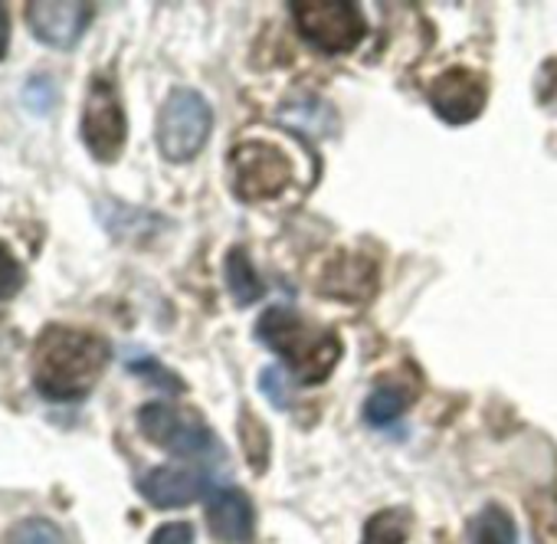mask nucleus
<instances>
[{
	"instance_id": "obj_1",
	"label": "nucleus",
	"mask_w": 557,
	"mask_h": 544,
	"mask_svg": "<svg viewBox=\"0 0 557 544\" xmlns=\"http://www.w3.org/2000/svg\"><path fill=\"white\" fill-rule=\"evenodd\" d=\"M109 358L112 348L106 338L83 329L47 325L34 342V384L47 400H79L96 387Z\"/></svg>"
},
{
	"instance_id": "obj_2",
	"label": "nucleus",
	"mask_w": 557,
	"mask_h": 544,
	"mask_svg": "<svg viewBox=\"0 0 557 544\" xmlns=\"http://www.w3.org/2000/svg\"><path fill=\"white\" fill-rule=\"evenodd\" d=\"M256 338L272 348L278 358H286L293 378L306 387L322 384L338 358H342V342L335 332L315 329L312 322H306L296 309L289 306H272L265 309V316L256 322Z\"/></svg>"
},
{
	"instance_id": "obj_3",
	"label": "nucleus",
	"mask_w": 557,
	"mask_h": 544,
	"mask_svg": "<svg viewBox=\"0 0 557 544\" xmlns=\"http://www.w3.org/2000/svg\"><path fill=\"white\" fill-rule=\"evenodd\" d=\"M213 128L207 99L194 89H174L158 112V148L168 161L181 164L200 154Z\"/></svg>"
},
{
	"instance_id": "obj_4",
	"label": "nucleus",
	"mask_w": 557,
	"mask_h": 544,
	"mask_svg": "<svg viewBox=\"0 0 557 544\" xmlns=\"http://www.w3.org/2000/svg\"><path fill=\"white\" fill-rule=\"evenodd\" d=\"M230 184L246 203L272 200L293 184V161L275 145L243 141L230 151Z\"/></svg>"
},
{
	"instance_id": "obj_5",
	"label": "nucleus",
	"mask_w": 557,
	"mask_h": 544,
	"mask_svg": "<svg viewBox=\"0 0 557 544\" xmlns=\"http://www.w3.org/2000/svg\"><path fill=\"white\" fill-rule=\"evenodd\" d=\"M293 17L299 34L325 53H348L368 34L361 11L348 0H296Z\"/></svg>"
},
{
	"instance_id": "obj_6",
	"label": "nucleus",
	"mask_w": 557,
	"mask_h": 544,
	"mask_svg": "<svg viewBox=\"0 0 557 544\" xmlns=\"http://www.w3.org/2000/svg\"><path fill=\"white\" fill-rule=\"evenodd\" d=\"M138 426L148 436V443L161 446L171 456H207L216 449L213 430L190 410H177L168 404H145L138 410Z\"/></svg>"
},
{
	"instance_id": "obj_7",
	"label": "nucleus",
	"mask_w": 557,
	"mask_h": 544,
	"mask_svg": "<svg viewBox=\"0 0 557 544\" xmlns=\"http://www.w3.org/2000/svg\"><path fill=\"white\" fill-rule=\"evenodd\" d=\"M125 109L122 99L112 86V79L99 76L89 83V96H86V109H83V141L89 148V154L102 164H112L122 148H125Z\"/></svg>"
},
{
	"instance_id": "obj_8",
	"label": "nucleus",
	"mask_w": 557,
	"mask_h": 544,
	"mask_svg": "<svg viewBox=\"0 0 557 544\" xmlns=\"http://www.w3.org/2000/svg\"><path fill=\"white\" fill-rule=\"evenodd\" d=\"M27 14V27L30 34L53 47V50H73L83 34L89 30L96 8L92 4H79V0H70V4H57V0H34V4L24 8Z\"/></svg>"
},
{
	"instance_id": "obj_9",
	"label": "nucleus",
	"mask_w": 557,
	"mask_h": 544,
	"mask_svg": "<svg viewBox=\"0 0 557 544\" xmlns=\"http://www.w3.org/2000/svg\"><path fill=\"white\" fill-rule=\"evenodd\" d=\"M430 106L449 125H466L485 109V83L469 70H446L430 83Z\"/></svg>"
},
{
	"instance_id": "obj_10",
	"label": "nucleus",
	"mask_w": 557,
	"mask_h": 544,
	"mask_svg": "<svg viewBox=\"0 0 557 544\" xmlns=\"http://www.w3.org/2000/svg\"><path fill=\"white\" fill-rule=\"evenodd\" d=\"M207 524L223 544H246L252 537V502L239 489H216L207 505Z\"/></svg>"
},
{
	"instance_id": "obj_11",
	"label": "nucleus",
	"mask_w": 557,
	"mask_h": 544,
	"mask_svg": "<svg viewBox=\"0 0 557 544\" xmlns=\"http://www.w3.org/2000/svg\"><path fill=\"white\" fill-rule=\"evenodd\" d=\"M207 492V479L197 469H181V466H161L151 469L141 479V495L154 508H181L197 502Z\"/></svg>"
},
{
	"instance_id": "obj_12",
	"label": "nucleus",
	"mask_w": 557,
	"mask_h": 544,
	"mask_svg": "<svg viewBox=\"0 0 557 544\" xmlns=\"http://www.w3.org/2000/svg\"><path fill=\"white\" fill-rule=\"evenodd\" d=\"M417 394H420V381H417V374H384L381 381H377V387H374V394L368 397V404H364V417H368V423H374V426H387L391 420H397L413 400H417Z\"/></svg>"
},
{
	"instance_id": "obj_13",
	"label": "nucleus",
	"mask_w": 557,
	"mask_h": 544,
	"mask_svg": "<svg viewBox=\"0 0 557 544\" xmlns=\"http://www.w3.org/2000/svg\"><path fill=\"white\" fill-rule=\"evenodd\" d=\"M226 289H230L236 306H252V302H259L265 296V286L256 276V269H252V262H249V256L243 249H233L226 256Z\"/></svg>"
},
{
	"instance_id": "obj_14",
	"label": "nucleus",
	"mask_w": 557,
	"mask_h": 544,
	"mask_svg": "<svg viewBox=\"0 0 557 544\" xmlns=\"http://www.w3.org/2000/svg\"><path fill=\"white\" fill-rule=\"evenodd\" d=\"M469 537H472V544H515L518 531H515V521L505 508L488 505L472 518Z\"/></svg>"
},
{
	"instance_id": "obj_15",
	"label": "nucleus",
	"mask_w": 557,
	"mask_h": 544,
	"mask_svg": "<svg viewBox=\"0 0 557 544\" xmlns=\"http://www.w3.org/2000/svg\"><path fill=\"white\" fill-rule=\"evenodd\" d=\"M410 534V515L400 508H387L371 515L364 524V541L361 544H404Z\"/></svg>"
},
{
	"instance_id": "obj_16",
	"label": "nucleus",
	"mask_w": 557,
	"mask_h": 544,
	"mask_svg": "<svg viewBox=\"0 0 557 544\" xmlns=\"http://www.w3.org/2000/svg\"><path fill=\"white\" fill-rule=\"evenodd\" d=\"M4 544H66V534L50 518H24L8 531Z\"/></svg>"
},
{
	"instance_id": "obj_17",
	"label": "nucleus",
	"mask_w": 557,
	"mask_h": 544,
	"mask_svg": "<svg viewBox=\"0 0 557 544\" xmlns=\"http://www.w3.org/2000/svg\"><path fill=\"white\" fill-rule=\"evenodd\" d=\"M27 272L17 262V256L11 252V246L0 239V299H14L24 289Z\"/></svg>"
},
{
	"instance_id": "obj_18",
	"label": "nucleus",
	"mask_w": 557,
	"mask_h": 544,
	"mask_svg": "<svg viewBox=\"0 0 557 544\" xmlns=\"http://www.w3.org/2000/svg\"><path fill=\"white\" fill-rule=\"evenodd\" d=\"M132 371H135V374L151 378V381H154V387H164V391H171V394H181V391H184V384H181L171 371H164L161 364H154L151 358H148V361H132Z\"/></svg>"
},
{
	"instance_id": "obj_19",
	"label": "nucleus",
	"mask_w": 557,
	"mask_h": 544,
	"mask_svg": "<svg viewBox=\"0 0 557 544\" xmlns=\"http://www.w3.org/2000/svg\"><path fill=\"white\" fill-rule=\"evenodd\" d=\"M151 544H194V528L184 524V521L161 524V528L151 534Z\"/></svg>"
},
{
	"instance_id": "obj_20",
	"label": "nucleus",
	"mask_w": 557,
	"mask_h": 544,
	"mask_svg": "<svg viewBox=\"0 0 557 544\" xmlns=\"http://www.w3.org/2000/svg\"><path fill=\"white\" fill-rule=\"evenodd\" d=\"M262 394H265L275 407H289V400H286V384H283V371H278V368L262 371Z\"/></svg>"
},
{
	"instance_id": "obj_21",
	"label": "nucleus",
	"mask_w": 557,
	"mask_h": 544,
	"mask_svg": "<svg viewBox=\"0 0 557 544\" xmlns=\"http://www.w3.org/2000/svg\"><path fill=\"white\" fill-rule=\"evenodd\" d=\"M8 44H11V17H8V8L0 4V60L8 57Z\"/></svg>"
}]
</instances>
